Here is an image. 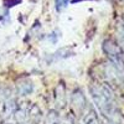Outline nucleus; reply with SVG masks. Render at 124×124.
<instances>
[{"label": "nucleus", "mask_w": 124, "mask_h": 124, "mask_svg": "<svg viewBox=\"0 0 124 124\" xmlns=\"http://www.w3.org/2000/svg\"><path fill=\"white\" fill-rule=\"evenodd\" d=\"M94 94H96V96H98V97H101V99L96 98V99H97V102H98L99 108H101L103 112H104L107 116L113 114V113H114V110H116V106H114V103H113V101H112L110 96H109V94H107L106 92L103 93V91H102V89L99 91V93L94 92Z\"/></svg>", "instance_id": "f257e3e1"}, {"label": "nucleus", "mask_w": 124, "mask_h": 124, "mask_svg": "<svg viewBox=\"0 0 124 124\" xmlns=\"http://www.w3.org/2000/svg\"><path fill=\"white\" fill-rule=\"evenodd\" d=\"M68 4V0H56V9L57 11H61V10H63Z\"/></svg>", "instance_id": "f03ea898"}]
</instances>
